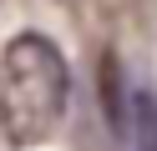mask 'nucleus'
Returning a JSON list of instances; mask_svg holds the SVG:
<instances>
[{"label":"nucleus","mask_w":157,"mask_h":151,"mask_svg":"<svg viewBox=\"0 0 157 151\" xmlns=\"http://www.w3.org/2000/svg\"><path fill=\"white\" fill-rule=\"evenodd\" d=\"M71 70L46 35L25 30L0 56V126L15 146H41L66 116Z\"/></svg>","instance_id":"nucleus-1"},{"label":"nucleus","mask_w":157,"mask_h":151,"mask_svg":"<svg viewBox=\"0 0 157 151\" xmlns=\"http://www.w3.org/2000/svg\"><path fill=\"white\" fill-rule=\"evenodd\" d=\"M127 151H157V91L152 86H132L127 91V116L117 131Z\"/></svg>","instance_id":"nucleus-2"}]
</instances>
